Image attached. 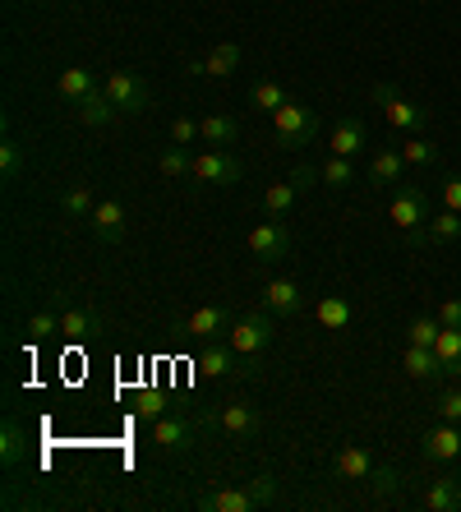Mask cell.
<instances>
[{"label":"cell","mask_w":461,"mask_h":512,"mask_svg":"<svg viewBox=\"0 0 461 512\" xmlns=\"http://www.w3.org/2000/svg\"><path fill=\"white\" fill-rule=\"evenodd\" d=\"M434 416L461 425V393H457V388H443V393L434 397Z\"/></svg>","instance_id":"40"},{"label":"cell","mask_w":461,"mask_h":512,"mask_svg":"<svg viewBox=\"0 0 461 512\" xmlns=\"http://www.w3.org/2000/svg\"><path fill=\"white\" fill-rule=\"evenodd\" d=\"M240 60H245V51L236 42H217L203 60H190V74H199V79H231L240 70Z\"/></svg>","instance_id":"13"},{"label":"cell","mask_w":461,"mask_h":512,"mask_svg":"<svg viewBox=\"0 0 461 512\" xmlns=\"http://www.w3.org/2000/svg\"><path fill=\"white\" fill-rule=\"evenodd\" d=\"M60 208H65V217H74V222H88V217H93V208H97V199H93V190H88V185H70V190H65V199H60Z\"/></svg>","instance_id":"32"},{"label":"cell","mask_w":461,"mask_h":512,"mask_svg":"<svg viewBox=\"0 0 461 512\" xmlns=\"http://www.w3.org/2000/svg\"><path fill=\"white\" fill-rule=\"evenodd\" d=\"M365 139H369L365 120H360V116H342L337 125H332V134H328V148H332V157H355L360 148H365Z\"/></svg>","instance_id":"20"},{"label":"cell","mask_w":461,"mask_h":512,"mask_svg":"<svg viewBox=\"0 0 461 512\" xmlns=\"http://www.w3.org/2000/svg\"><path fill=\"white\" fill-rule=\"evenodd\" d=\"M392 222L402 231H420L434 217V208H429V194L420 190V185H397V194H392Z\"/></svg>","instance_id":"9"},{"label":"cell","mask_w":461,"mask_h":512,"mask_svg":"<svg viewBox=\"0 0 461 512\" xmlns=\"http://www.w3.org/2000/svg\"><path fill=\"white\" fill-rule=\"evenodd\" d=\"M369 485H374L379 499H392V494H402V471H397V466H374Z\"/></svg>","instance_id":"39"},{"label":"cell","mask_w":461,"mask_h":512,"mask_svg":"<svg viewBox=\"0 0 461 512\" xmlns=\"http://www.w3.org/2000/svg\"><path fill=\"white\" fill-rule=\"evenodd\" d=\"M402 171H406L402 148H379L374 162H369V185L374 190H392V185H402Z\"/></svg>","instance_id":"21"},{"label":"cell","mask_w":461,"mask_h":512,"mask_svg":"<svg viewBox=\"0 0 461 512\" xmlns=\"http://www.w3.org/2000/svg\"><path fill=\"white\" fill-rule=\"evenodd\" d=\"M153 443L162 453H190L199 443V425L185 416H157L153 420Z\"/></svg>","instance_id":"11"},{"label":"cell","mask_w":461,"mask_h":512,"mask_svg":"<svg viewBox=\"0 0 461 512\" xmlns=\"http://www.w3.org/2000/svg\"><path fill=\"white\" fill-rule=\"evenodd\" d=\"M97 88V74L83 70V65H70V70L56 79V93L65 97V102H79V97H88Z\"/></svg>","instance_id":"30"},{"label":"cell","mask_w":461,"mask_h":512,"mask_svg":"<svg viewBox=\"0 0 461 512\" xmlns=\"http://www.w3.org/2000/svg\"><path fill=\"white\" fill-rule=\"evenodd\" d=\"M116 102H111L102 88H93L88 97H79V120L88 125V130H107V125H116Z\"/></svg>","instance_id":"24"},{"label":"cell","mask_w":461,"mask_h":512,"mask_svg":"<svg viewBox=\"0 0 461 512\" xmlns=\"http://www.w3.org/2000/svg\"><path fill=\"white\" fill-rule=\"evenodd\" d=\"M402 157H406V167H434V162H438V143L415 134V139L402 143Z\"/></svg>","instance_id":"35"},{"label":"cell","mask_w":461,"mask_h":512,"mask_svg":"<svg viewBox=\"0 0 461 512\" xmlns=\"http://www.w3.org/2000/svg\"><path fill=\"white\" fill-rule=\"evenodd\" d=\"M194 139H199V120H190V116L171 120V143H176V148H190Z\"/></svg>","instance_id":"41"},{"label":"cell","mask_w":461,"mask_h":512,"mask_svg":"<svg viewBox=\"0 0 461 512\" xmlns=\"http://www.w3.org/2000/svg\"><path fill=\"white\" fill-rule=\"evenodd\" d=\"M314 319H319L328 333H346V328H351V319H355V310H351V300H346V296H319Z\"/></svg>","instance_id":"26"},{"label":"cell","mask_w":461,"mask_h":512,"mask_svg":"<svg viewBox=\"0 0 461 512\" xmlns=\"http://www.w3.org/2000/svg\"><path fill=\"white\" fill-rule=\"evenodd\" d=\"M434 351H438V365H443V379H461V328H443Z\"/></svg>","instance_id":"28"},{"label":"cell","mask_w":461,"mask_h":512,"mask_svg":"<svg viewBox=\"0 0 461 512\" xmlns=\"http://www.w3.org/2000/svg\"><path fill=\"white\" fill-rule=\"evenodd\" d=\"M402 370L411 374V379H420V383L443 379V365H438V351H434V346H411V342H406Z\"/></svg>","instance_id":"23"},{"label":"cell","mask_w":461,"mask_h":512,"mask_svg":"<svg viewBox=\"0 0 461 512\" xmlns=\"http://www.w3.org/2000/svg\"><path fill=\"white\" fill-rule=\"evenodd\" d=\"M24 162H28V153H24V143H14L10 134L0 139V176L5 180H14L19 171H24Z\"/></svg>","instance_id":"36"},{"label":"cell","mask_w":461,"mask_h":512,"mask_svg":"<svg viewBox=\"0 0 461 512\" xmlns=\"http://www.w3.org/2000/svg\"><path fill=\"white\" fill-rule=\"evenodd\" d=\"M236 180H245V162L231 148H208V153L194 157L190 167L194 190H217V185H236Z\"/></svg>","instance_id":"3"},{"label":"cell","mask_w":461,"mask_h":512,"mask_svg":"<svg viewBox=\"0 0 461 512\" xmlns=\"http://www.w3.org/2000/svg\"><path fill=\"white\" fill-rule=\"evenodd\" d=\"M194 370H199L203 379H254V374H259V360L240 356L231 342H226V346L222 342H208L199 356H194Z\"/></svg>","instance_id":"2"},{"label":"cell","mask_w":461,"mask_h":512,"mask_svg":"<svg viewBox=\"0 0 461 512\" xmlns=\"http://www.w3.org/2000/svg\"><path fill=\"white\" fill-rule=\"evenodd\" d=\"M249 102H254V111H277V107H286V88L277 84V79H259L254 84V93H249Z\"/></svg>","instance_id":"33"},{"label":"cell","mask_w":461,"mask_h":512,"mask_svg":"<svg viewBox=\"0 0 461 512\" xmlns=\"http://www.w3.org/2000/svg\"><path fill=\"white\" fill-rule=\"evenodd\" d=\"M60 333V310H37L28 319V342H51Z\"/></svg>","instance_id":"37"},{"label":"cell","mask_w":461,"mask_h":512,"mask_svg":"<svg viewBox=\"0 0 461 512\" xmlns=\"http://www.w3.org/2000/svg\"><path fill=\"white\" fill-rule=\"evenodd\" d=\"M157 167H162V176H166V180H180V176H190L194 157L185 153V148H166V153L157 157Z\"/></svg>","instance_id":"38"},{"label":"cell","mask_w":461,"mask_h":512,"mask_svg":"<svg viewBox=\"0 0 461 512\" xmlns=\"http://www.w3.org/2000/svg\"><path fill=\"white\" fill-rule=\"evenodd\" d=\"M420 453H425V462H452V457H461V425H452V420L434 425L420 439Z\"/></svg>","instance_id":"17"},{"label":"cell","mask_w":461,"mask_h":512,"mask_svg":"<svg viewBox=\"0 0 461 512\" xmlns=\"http://www.w3.org/2000/svg\"><path fill=\"white\" fill-rule=\"evenodd\" d=\"M272 337H277V323H272L268 310H249L240 319H231V328H226V342L236 346L240 356H254V360L272 346Z\"/></svg>","instance_id":"4"},{"label":"cell","mask_w":461,"mask_h":512,"mask_svg":"<svg viewBox=\"0 0 461 512\" xmlns=\"http://www.w3.org/2000/svg\"><path fill=\"white\" fill-rule=\"evenodd\" d=\"M374 102H379L383 120H388L392 130H406V134L429 130V111H425V107H415V102H406V97L397 93V88L374 84Z\"/></svg>","instance_id":"6"},{"label":"cell","mask_w":461,"mask_h":512,"mask_svg":"<svg viewBox=\"0 0 461 512\" xmlns=\"http://www.w3.org/2000/svg\"><path fill=\"white\" fill-rule=\"evenodd\" d=\"M139 416H162V397H157V393H143L139 397Z\"/></svg>","instance_id":"44"},{"label":"cell","mask_w":461,"mask_h":512,"mask_svg":"<svg viewBox=\"0 0 461 512\" xmlns=\"http://www.w3.org/2000/svg\"><path fill=\"white\" fill-rule=\"evenodd\" d=\"M438 333H443V323H438V314H420V319L406 323V342L411 346H434Z\"/></svg>","instance_id":"34"},{"label":"cell","mask_w":461,"mask_h":512,"mask_svg":"<svg viewBox=\"0 0 461 512\" xmlns=\"http://www.w3.org/2000/svg\"><path fill=\"white\" fill-rule=\"evenodd\" d=\"M97 328H102V319H97L93 310H83V305H65V310H60V333L70 337V342H83V337H93Z\"/></svg>","instance_id":"27"},{"label":"cell","mask_w":461,"mask_h":512,"mask_svg":"<svg viewBox=\"0 0 461 512\" xmlns=\"http://www.w3.org/2000/svg\"><path fill=\"white\" fill-rule=\"evenodd\" d=\"M355 176H360V171H355L351 157H328V162L319 167V180L328 185V190H351Z\"/></svg>","instance_id":"31"},{"label":"cell","mask_w":461,"mask_h":512,"mask_svg":"<svg viewBox=\"0 0 461 512\" xmlns=\"http://www.w3.org/2000/svg\"><path fill=\"white\" fill-rule=\"evenodd\" d=\"M438 323H443V328H461V300L457 296H448L438 305Z\"/></svg>","instance_id":"43"},{"label":"cell","mask_w":461,"mask_h":512,"mask_svg":"<svg viewBox=\"0 0 461 512\" xmlns=\"http://www.w3.org/2000/svg\"><path fill=\"white\" fill-rule=\"evenodd\" d=\"M277 503V476H254L249 485H226V489H208L194 499L199 512H254V508H272Z\"/></svg>","instance_id":"1"},{"label":"cell","mask_w":461,"mask_h":512,"mask_svg":"<svg viewBox=\"0 0 461 512\" xmlns=\"http://www.w3.org/2000/svg\"><path fill=\"white\" fill-rule=\"evenodd\" d=\"M88 227H93V236L102 240V245H120V240H125V203L120 199H97Z\"/></svg>","instance_id":"15"},{"label":"cell","mask_w":461,"mask_h":512,"mask_svg":"<svg viewBox=\"0 0 461 512\" xmlns=\"http://www.w3.org/2000/svg\"><path fill=\"white\" fill-rule=\"evenodd\" d=\"M452 240H461V213H452V208L434 213L420 231H411V245H415V250H420V245H452Z\"/></svg>","instance_id":"18"},{"label":"cell","mask_w":461,"mask_h":512,"mask_svg":"<svg viewBox=\"0 0 461 512\" xmlns=\"http://www.w3.org/2000/svg\"><path fill=\"white\" fill-rule=\"evenodd\" d=\"M374 466L379 462H374V453H369L365 443H346V448H337V457H332V476L360 485V480L374 476Z\"/></svg>","instance_id":"16"},{"label":"cell","mask_w":461,"mask_h":512,"mask_svg":"<svg viewBox=\"0 0 461 512\" xmlns=\"http://www.w3.org/2000/svg\"><path fill=\"white\" fill-rule=\"evenodd\" d=\"M263 310L268 314H300L305 310V291H300V282H291V277H272V282L263 286Z\"/></svg>","instance_id":"19"},{"label":"cell","mask_w":461,"mask_h":512,"mask_svg":"<svg viewBox=\"0 0 461 512\" xmlns=\"http://www.w3.org/2000/svg\"><path fill=\"white\" fill-rule=\"evenodd\" d=\"M199 139L208 143V148H236L240 143V120L226 116V111H213V116L199 120Z\"/></svg>","instance_id":"22"},{"label":"cell","mask_w":461,"mask_h":512,"mask_svg":"<svg viewBox=\"0 0 461 512\" xmlns=\"http://www.w3.org/2000/svg\"><path fill=\"white\" fill-rule=\"evenodd\" d=\"M425 508L434 512H461V480L457 476H443L425 489Z\"/></svg>","instance_id":"29"},{"label":"cell","mask_w":461,"mask_h":512,"mask_svg":"<svg viewBox=\"0 0 461 512\" xmlns=\"http://www.w3.org/2000/svg\"><path fill=\"white\" fill-rule=\"evenodd\" d=\"M231 328V314L222 310V305H199V310L190 314V319L180 323L176 333L180 337H190V342H217V337Z\"/></svg>","instance_id":"12"},{"label":"cell","mask_w":461,"mask_h":512,"mask_svg":"<svg viewBox=\"0 0 461 512\" xmlns=\"http://www.w3.org/2000/svg\"><path fill=\"white\" fill-rule=\"evenodd\" d=\"M217 429H222V434H231V439H254V434L263 429L259 406H249V402H226L222 411H217Z\"/></svg>","instance_id":"14"},{"label":"cell","mask_w":461,"mask_h":512,"mask_svg":"<svg viewBox=\"0 0 461 512\" xmlns=\"http://www.w3.org/2000/svg\"><path fill=\"white\" fill-rule=\"evenodd\" d=\"M0 462L10 466V471L28 462V429L19 425V420H5V425H0Z\"/></svg>","instance_id":"25"},{"label":"cell","mask_w":461,"mask_h":512,"mask_svg":"<svg viewBox=\"0 0 461 512\" xmlns=\"http://www.w3.org/2000/svg\"><path fill=\"white\" fill-rule=\"evenodd\" d=\"M102 93L116 102L120 116H139L148 102H153V93H148V84H143L134 70H111L107 79H102Z\"/></svg>","instance_id":"7"},{"label":"cell","mask_w":461,"mask_h":512,"mask_svg":"<svg viewBox=\"0 0 461 512\" xmlns=\"http://www.w3.org/2000/svg\"><path fill=\"white\" fill-rule=\"evenodd\" d=\"M245 245H249V254H254L259 263L286 259V250H291V231H286L277 217H268V222H259V227H249Z\"/></svg>","instance_id":"10"},{"label":"cell","mask_w":461,"mask_h":512,"mask_svg":"<svg viewBox=\"0 0 461 512\" xmlns=\"http://www.w3.org/2000/svg\"><path fill=\"white\" fill-rule=\"evenodd\" d=\"M314 180H319V171H314V167H300L291 180H272L268 190H263V213L282 222V217L296 208V199L309 190V185H314Z\"/></svg>","instance_id":"8"},{"label":"cell","mask_w":461,"mask_h":512,"mask_svg":"<svg viewBox=\"0 0 461 512\" xmlns=\"http://www.w3.org/2000/svg\"><path fill=\"white\" fill-rule=\"evenodd\" d=\"M272 134L286 148H305V143L319 139V111H309L305 102H286V107L272 111Z\"/></svg>","instance_id":"5"},{"label":"cell","mask_w":461,"mask_h":512,"mask_svg":"<svg viewBox=\"0 0 461 512\" xmlns=\"http://www.w3.org/2000/svg\"><path fill=\"white\" fill-rule=\"evenodd\" d=\"M438 194H443V208L461 213V176H448L443 185H438Z\"/></svg>","instance_id":"42"}]
</instances>
